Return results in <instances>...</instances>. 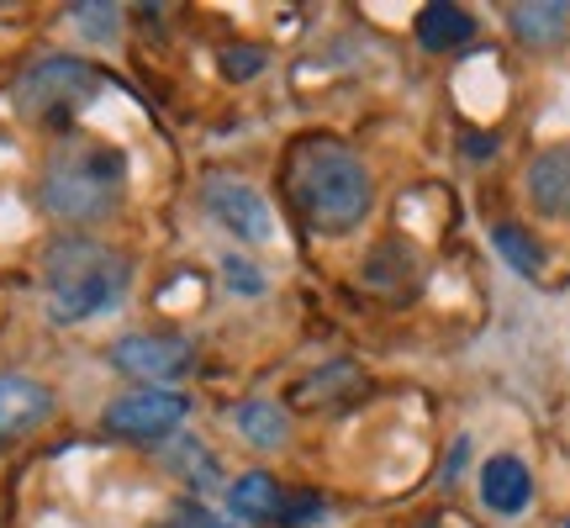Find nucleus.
Returning <instances> with one entry per match:
<instances>
[{
  "mask_svg": "<svg viewBox=\"0 0 570 528\" xmlns=\"http://www.w3.org/2000/svg\"><path fill=\"white\" fill-rule=\"evenodd\" d=\"M523 185H529L533 212H544V217H570V143H554L544 154H533Z\"/></svg>",
  "mask_w": 570,
  "mask_h": 528,
  "instance_id": "obj_9",
  "label": "nucleus"
},
{
  "mask_svg": "<svg viewBox=\"0 0 570 528\" xmlns=\"http://www.w3.org/2000/svg\"><path fill=\"white\" fill-rule=\"evenodd\" d=\"M285 180H291V202L302 206V217L317 227V233H348V227L365 223L370 206H375L370 169L333 138L302 143V148L291 154Z\"/></svg>",
  "mask_w": 570,
  "mask_h": 528,
  "instance_id": "obj_3",
  "label": "nucleus"
},
{
  "mask_svg": "<svg viewBox=\"0 0 570 528\" xmlns=\"http://www.w3.org/2000/svg\"><path fill=\"white\" fill-rule=\"evenodd\" d=\"M101 90H106V75L96 63L75 59V53H48V59L21 69V80L11 85V106H17L21 123L69 127Z\"/></svg>",
  "mask_w": 570,
  "mask_h": 528,
  "instance_id": "obj_4",
  "label": "nucleus"
},
{
  "mask_svg": "<svg viewBox=\"0 0 570 528\" xmlns=\"http://www.w3.org/2000/svg\"><path fill=\"white\" fill-rule=\"evenodd\" d=\"M169 466L180 470V476H185V481H190L196 491H206V487H217V481H223L217 460H212V454H206L196 439H180V444H175V454H169Z\"/></svg>",
  "mask_w": 570,
  "mask_h": 528,
  "instance_id": "obj_17",
  "label": "nucleus"
},
{
  "mask_svg": "<svg viewBox=\"0 0 570 528\" xmlns=\"http://www.w3.org/2000/svg\"><path fill=\"white\" fill-rule=\"evenodd\" d=\"M127 285H132V260L101 238L69 233V238H53L42 254V302H48V317L63 327L122 306Z\"/></svg>",
  "mask_w": 570,
  "mask_h": 528,
  "instance_id": "obj_1",
  "label": "nucleus"
},
{
  "mask_svg": "<svg viewBox=\"0 0 570 528\" xmlns=\"http://www.w3.org/2000/svg\"><path fill=\"white\" fill-rule=\"evenodd\" d=\"M508 27L529 48H554L570 32V6L566 0H523V6H508Z\"/></svg>",
  "mask_w": 570,
  "mask_h": 528,
  "instance_id": "obj_12",
  "label": "nucleus"
},
{
  "mask_svg": "<svg viewBox=\"0 0 570 528\" xmlns=\"http://www.w3.org/2000/svg\"><path fill=\"white\" fill-rule=\"evenodd\" d=\"M423 528H433V524H423Z\"/></svg>",
  "mask_w": 570,
  "mask_h": 528,
  "instance_id": "obj_21",
  "label": "nucleus"
},
{
  "mask_svg": "<svg viewBox=\"0 0 570 528\" xmlns=\"http://www.w3.org/2000/svg\"><path fill=\"white\" fill-rule=\"evenodd\" d=\"M529 497H533V476L518 454H497V460L481 466V502H487L491 512L512 518V512L529 508Z\"/></svg>",
  "mask_w": 570,
  "mask_h": 528,
  "instance_id": "obj_10",
  "label": "nucleus"
},
{
  "mask_svg": "<svg viewBox=\"0 0 570 528\" xmlns=\"http://www.w3.org/2000/svg\"><path fill=\"white\" fill-rule=\"evenodd\" d=\"M164 528H233V524H223L217 512H206L202 502H180V508L169 512V524Z\"/></svg>",
  "mask_w": 570,
  "mask_h": 528,
  "instance_id": "obj_20",
  "label": "nucleus"
},
{
  "mask_svg": "<svg viewBox=\"0 0 570 528\" xmlns=\"http://www.w3.org/2000/svg\"><path fill=\"white\" fill-rule=\"evenodd\" d=\"M202 202H206V212H212V217L233 233V238H244V244H269L275 217H269V202L254 190V185L217 175V180H206Z\"/></svg>",
  "mask_w": 570,
  "mask_h": 528,
  "instance_id": "obj_7",
  "label": "nucleus"
},
{
  "mask_svg": "<svg viewBox=\"0 0 570 528\" xmlns=\"http://www.w3.org/2000/svg\"><path fill=\"white\" fill-rule=\"evenodd\" d=\"M106 354H111V365L122 375L148 381V387H169V381H180L185 370L196 365V349L180 333H122Z\"/></svg>",
  "mask_w": 570,
  "mask_h": 528,
  "instance_id": "obj_6",
  "label": "nucleus"
},
{
  "mask_svg": "<svg viewBox=\"0 0 570 528\" xmlns=\"http://www.w3.org/2000/svg\"><path fill=\"white\" fill-rule=\"evenodd\" d=\"M470 38H475V17L465 6H423V17H417V42L423 48L449 53V48H460Z\"/></svg>",
  "mask_w": 570,
  "mask_h": 528,
  "instance_id": "obj_13",
  "label": "nucleus"
},
{
  "mask_svg": "<svg viewBox=\"0 0 570 528\" xmlns=\"http://www.w3.org/2000/svg\"><path fill=\"white\" fill-rule=\"evenodd\" d=\"M223 275H227V285H233L238 296H265V275H259L248 260H238V254H227L223 260Z\"/></svg>",
  "mask_w": 570,
  "mask_h": 528,
  "instance_id": "obj_18",
  "label": "nucleus"
},
{
  "mask_svg": "<svg viewBox=\"0 0 570 528\" xmlns=\"http://www.w3.org/2000/svg\"><path fill=\"white\" fill-rule=\"evenodd\" d=\"M233 423H238V433H244L248 444H259V449H281L285 439H291V418H285L275 402H265V397H254V402L238 407Z\"/></svg>",
  "mask_w": 570,
  "mask_h": 528,
  "instance_id": "obj_14",
  "label": "nucleus"
},
{
  "mask_svg": "<svg viewBox=\"0 0 570 528\" xmlns=\"http://www.w3.org/2000/svg\"><path fill=\"white\" fill-rule=\"evenodd\" d=\"M127 196V154L101 138H59L42 164L38 202L59 223H106Z\"/></svg>",
  "mask_w": 570,
  "mask_h": 528,
  "instance_id": "obj_2",
  "label": "nucleus"
},
{
  "mask_svg": "<svg viewBox=\"0 0 570 528\" xmlns=\"http://www.w3.org/2000/svg\"><path fill=\"white\" fill-rule=\"evenodd\" d=\"M265 69V48H254V42H244V48H227L223 53V75L227 80H248V75H259Z\"/></svg>",
  "mask_w": 570,
  "mask_h": 528,
  "instance_id": "obj_19",
  "label": "nucleus"
},
{
  "mask_svg": "<svg viewBox=\"0 0 570 528\" xmlns=\"http://www.w3.org/2000/svg\"><path fill=\"white\" fill-rule=\"evenodd\" d=\"M491 244H497V254H502L518 275H539V270H544V248L533 244L518 223H497L491 227Z\"/></svg>",
  "mask_w": 570,
  "mask_h": 528,
  "instance_id": "obj_15",
  "label": "nucleus"
},
{
  "mask_svg": "<svg viewBox=\"0 0 570 528\" xmlns=\"http://www.w3.org/2000/svg\"><path fill=\"white\" fill-rule=\"evenodd\" d=\"M48 418H53V387H42L38 375L6 370L0 375V449L38 433Z\"/></svg>",
  "mask_w": 570,
  "mask_h": 528,
  "instance_id": "obj_8",
  "label": "nucleus"
},
{
  "mask_svg": "<svg viewBox=\"0 0 570 528\" xmlns=\"http://www.w3.org/2000/svg\"><path fill=\"white\" fill-rule=\"evenodd\" d=\"M190 418V397L169 387H138L101 412V428L122 444H159Z\"/></svg>",
  "mask_w": 570,
  "mask_h": 528,
  "instance_id": "obj_5",
  "label": "nucleus"
},
{
  "mask_svg": "<svg viewBox=\"0 0 570 528\" xmlns=\"http://www.w3.org/2000/svg\"><path fill=\"white\" fill-rule=\"evenodd\" d=\"M69 17L90 42H117L122 32V6H106V0H80V6H69Z\"/></svg>",
  "mask_w": 570,
  "mask_h": 528,
  "instance_id": "obj_16",
  "label": "nucleus"
},
{
  "mask_svg": "<svg viewBox=\"0 0 570 528\" xmlns=\"http://www.w3.org/2000/svg\"><path fill=\"white\" fill-rule=\"evenodd\" d=\"M285 497L281 481L275 476H265V470H248V476H238L233 487H227V508H233V518L238 524H285Z\"/></svg>",
  "mask_w": 570,
  "mask_h": 528,
  "instance_id": "obj_11",
  "label": "nucleus"
},
{
  "mask_svg": "<svg viewBox=\"0 0 570 528\" xmlns=\"http://www.w3.org/2000/svg\"><path fill=\"white\" fill-rule=\"evenodd\" d=\"M566 528H570V524H566Z\"/></svg>",
  "mask_w": 570,
  "mask_h": 528,
  "instance_id": "obj_22",
  "label": "nucleus"
}]
</instances>
